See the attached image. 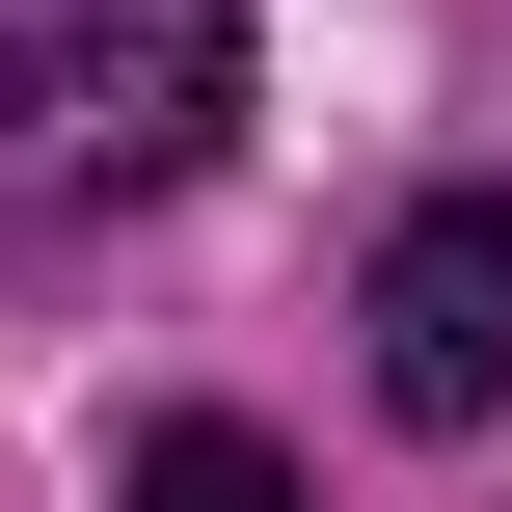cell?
<instances>
[{"label": "cell", "instance_id": "obj_1", "mask_svg": "<svg viewBox=\"0 0 512 512\" xmlns=\"http://www.w3.org/2000/svg\"><path fill=\"white\" fill-rule=\"evenodd\" d=\"M243 135V0H0V189H189Z\"/></svg>", "mask_w": 512, "mask_h": 512}, {"label": "cell", "instance_id": "obj_2", "mask_svg": "<svg viewBox=\"0 0 512 512\" xmlns=\"http://www.w3.org/2000/svg\"><path fill=\"white\" fill-rule=\"evenodd\" d=\"M378 405L405 432H486L512 405V189H432L378 243Z\"/></svg>", "mask_w": 512, "mask_h": 512}, {"label": "cell", "instance_id": "obj_3", "mask_svg": "<svg viewBox=\"0 0 512 512\" xmlns=\"http://www.w3.org/2000/svg\"><path fill=\"white\" fill-rule=\"evenodd\" d=\"M135 512H297V459H270V432H162V459H135Z\"/></svg>", "mask_w": 512, "mask_h": 512}]
</instances>
